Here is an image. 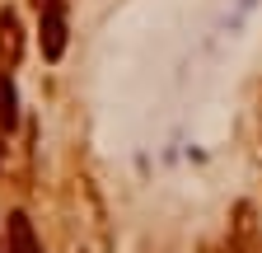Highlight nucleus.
Returning a JSON list of instances; mask_svg holds the SVG:
<instances>
[{"instance_id":"f257e3e1","label":"nucleus","mask_w":262,"mask_h":253,"mask_svg":"<svg viewBox=\"0 0 262 253\" xmlns=\"http://www.w3.org/2000/svg\"><path fill=\"white\" fill-rule=\"evenodd\" d=\"M66 47V14H61V0H42V52L56 61Z\"/></svg>"},{"instance_id":"f03ea898","label":"nucleus","mask_w":262,"mask_h":253,"mask_svg":"<svg viewBox=\"0 0 262 253\" xmlns=\"http://www.w3.org/2000/svg\"><path fill=\"white\" fill-rule=\"evenodd\" d=\"M0 56H5V61H19V19L10 10L0 14Z\"/></svg>"},{"instance_id":"7ed1b4c3","label":"nucleus","mask_w":262,"mask_h":253,"mask_svg":"<svg viewBox=\"0 0 262 253\" xmlns=\"http://www.w3.org/2000/svg\"><path fill=\"white\" fill-rule=\"evenodd\" d=\"M14 248L19 253H38V244H33V230H28V220L14 216Z\"/></svg>"},{"instance_id":"20e7f679","label":"nucleus","mask_w":262,"mask_h":253,"mask_svg":"<svg viewBox=\"0 0 262 253\" xmlns=\"http://www.w3.org/2000/svg\"><path fill=\"white\" fill-rule=\"evenodd\" d=\"M0 122H14V94H10V85H0Z\"/></svg>"}]
</instances>
